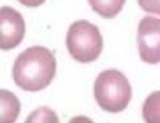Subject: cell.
Segmentation results:
<instances>
[{
  "label": "cell",
  "instance_id": "9",
  "mask_svg": "<svg viewBox=\"0 0 160 123\" xmlns=\"http://www.w3.org/2000/svg\"><path fill=\"white\" fill-rule=\"evenodd\" d=\"M138 5L151 15H160V0H138Z\"/></svg>",
  "mask_w": 160,
  "mask_h": 123
},
{
  "label": "cell",
  "instance_id": "10",
  "mask_svg": "<svg viewBox=\"0 0 160 123\" xmlns=\"http://www.w3.org/2000/svg\"><path fill=\"white\" fill-rule=\"evenodd\" d=\"M19 3L26 5V7H31V8H35V7H40L45 3V0H18Z\"/></svg>",
  "mask_w": 160,
  "mask_h": 123
},
{
  "label": "cell",
  "instance_id": "1",
  "mask_svg": "<svg viewBox=\"0 0 160 123\" xmlns=\"http://www.w3.org/2000/svg\"><path fill=\"white\" fill-rule=\"evenodd\" d=\"M56 74V59L45 47H31L13 64V80L24 91H42Z\"/></svg>",
  "mask_w": 160,
  "mask_h": 123
},
{
  "label": "cell",
  "instance_id": "5",
  "mask_svg": "<svg viewBox=\"0 0 160 123\" xmlns=\"http://www.w3.org/2000/svg\"><path fill=\"white\" fill-rule=\"evenodd\" d=\"M24 19L16 10L2 7L0 10V47L2 50L16 48L24 38Z\"/></svg>",
  "mask_w": 160,
  "mask_h": 123
},
{
  "label": "cell",
  "instance_id": "8",
  "mask_svg": "<svg viewBox=\"0 0 160 123\" xmlns=\"http://www.w3.org/2000/svg\"><path fill=\"white\" fill-rule=\"evenodd\" d=\"M142 118L148 123H160V91H154L142 104Z\"/></svg>",
  "mask_w": 160,
  "mask_h": 123
},
{
  "label": "cell",
  "instance_id": "2",
  "mask_svg": "<svg viewBox=\"0 0 160 123\" xmlns=\"http://www.w3.org/2000/svg\"><path fill=\"white\" fill-rule=\"evenodd\" d=\"M95 98L106 112H122L131 101V86L128 78L115 69H108L95 81Z\"/></svg>",
  "mask_w": 160,
  "mask_h": 123
},
{
  "label": "cell",
  "instance_id": "4",
  "mask_svg": "<svg viewBox=\"0 0 160 123\" xmlns=\"http://www.w3.org/2000/svg\"><path fill=\"white\" fill-rule=\"evenodd\" d=\"M139 56L148 64L160 62V19L146 16L138 26Z\"/></svg>",
  "mask_w": 160,
  "mask_h": 123
},
{
  "label": "cell",
  "instance_id": "3",
  "mask_svg": "<svg viewBox=\"0 0 160 123\" xmlns=\"http://www.w3.org/2000/svg\"><path fill=\"white\" fill-rule=\"evenodd\" d=\"M66 45L75 61L83 64L93 62L102 51V35L95 24L80 19L71 24L66 35Z\"/></svg>",
  "mask_w": 160,
  "mask_h": 123
},
{
  "label": "cell",
  "instance_id": "7",
  "mask_svg": "<svg viewBox=\"0 0 160 123\" xmlns=\"http://www.w3.org/2000/svg\"><path fill=\"white\" fill-rule=\"evenodd\" d=\"M19 114V101L13 93L2 90V121L13 123Z\"/></svg>",
  "mask_w": 160,
  "mask_h": 123
},
{
  "label": "cell",
  "instance_id": "6",
  "mask_svg": "<svg viewBox=\"0 0 160 123\" xmlns=\"http://www.w3.org/2000/svg\"><path fill=\"white\" fill-rule=\"evenodd\" d=\"M88 2L93 11H96L106 19L115 18L125 5V0H88Z\"/></svg>",
  "mask_w": 160,
  "mask_h": 123
}]
</instances>
